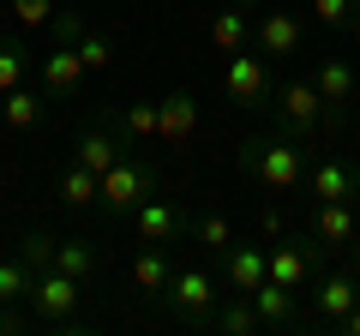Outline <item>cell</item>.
I'll return each instance as SVG.
<instances>
[{"label":"cell","mask_w":360,"mask_h":336,"mask_svg":"<svg viewBox=\"0 0 360 336\" xmlns=\"http://www.w3.org/2000/svg\"><path fill=\"white\" fill-rule=\"evenodd\" d=\"M210 42H217L222 54H240V49H252V18H246L240 6L217 13V18H210Z\"/></svg>","instance_id":"22"},{"label":"cell","mask_w":360,"mask_h":336,"mask_svg":"<svg viewBox=\"0 0 360 336\" xmlns=\"http://www.w3.org/2000/svg\"><path fill=\"white\" fill-rule=\"evenodd\" d=\"M229 6H240V13H252V6H264V0H229Z\"/></svg>","instance_id":"35"},{"label":"cell","mask_w":360,"mask_h":336,"mask_svg":"<svg viewBox=\"0 0 360 336\" xmlns=\"http://www.w3.org/2000/svg\"><path fill=\"white\" fill-rule=\"evenodd\" d=\"M270 91H276V78H270V54H258V49L229 54V66H222V96H229L234 108H264Z\"/></svg>","instance_id":"2"},{"label":"cell","mask_w":360,"mask_h":336,"mask_svg":"<svg viewBox=\"0 0 360 336\" xmlns=\"http://www.w3.org/2000/svg\"><path fill=\"white\" fill-rule=\"evenodd\" d=\"M312 271H319V234H283V240L270 246V283L283 288H312Z\"/></svg>","instance_id":"6"},{"label":"cell","mask_w":360,"mask_h":336,"mask_svg":"<svg viewBox=\"0 0 360 336\" xmlns=\"http://www.w3.org/2000/svg\"><path fill=\"white\" fill-rule=\"evenodd\" d=\"M0 120L13 132H37L42 127V84L30 91V84H13V91L0 96Z\"/></svg>","instance_id":"19"},{"label":"cell","mask_w":360,"mask_h":336,"mask_svg":"<svg viewBox=\"0 0 360 336\" xmlns=\"http://www.w3.org/2000/svg\"><path fill=\"white\" fill-rule=\"evenodd\" d=\"M198 132V96L193 91H168V96H156V144H186Z\"/></svg>","instance_id":"12"},{"label":"cell","mask_w":360,"mask_h":336,"mask_svg":"<svg viewBox=\"0 0 360 336\" xmlns=\"http://www.w3.org/2000/svg\"><path fill=\"white\" fill-rule=\"evenodd\" d=\"M168 283H174V264H168V246H144L132 252V295L139 300H162Z\"/></svg>","instance_id":"14"},{"label":"cell","mask_w":360,"mask_h":336,"mask_svg":"<svg viewBox=\"0 0 360 336\" xmlns=\"http://www.w3.org/2000/svg\"><path fill=\"white\" fill-rule=\"evenodd\" d=\"M270 103H276L283 132H288V138H300V144H307L312 132H319V120H324V96L312 91V78H288V84H276Z\"/></svg>","instance_id":"4"},{"label":"cell","mask_w":360,"mask_h":336,"mask_svg":"<svg viewBox=\"0 0 360 336\" xmlns=\"http://www.w3.org/2000/svg\"><path fill=\"white\" fill-rule=\"evenodd\" d=\"M150 193H156V174H150V168L132 162V156H115V168H108L103 186H96V205H103L108 217H132Z\"/></svg>","instance_id":"3"},{"label":"cell","mask_w":360,"mask_h":336,"mask_svg":"<svg viewBox=\"0 0 360 336\" xmlns=\"http://www.w3.org/2000/svg\"><path fill=\"white\" fill-rule=\"evenodd\" d=\"M270 276V246H258V240H234L229 252H222V295H252L258 283Z\"/></svg>","instance_id":"10"},{"label":"cell","mask_w":360,"mask_h":336,"mask_svg":"<svg viewBox=\"0 0 360 336\" xmlns=\"http://www.w3.org/2000/svg\"><path fill=\"white\" fill-rule=\"evenodd\" d=\"M312 13H319V25H330V30H348L360 18V0H312Z\"/></svg>","instance_id":"30"},{"label":"cell","mask_w":360,"mask_h":336,"mask_svg":"<svg viewBox=\"0 0 360 336\" xmlns=\"http://www.w3.org/2000/svg\"><path fill=\"white\" fill-rule=\"evenodd\" d=\"M312 234H319V246L348 252V246L360 240V217H354V205H319V198H312Z\"/></svg>","instance_id":"16"},{"label":"cell","mask_w":360,"mask_h":336,"mask_svg":"<svg viewBox=\"0 0 360 336\" xmlns=\"http://www.w3.org/2000/svg\"><path fill=\"white\" fill-rule=\"evenodd\" d=\"M246 300H252V312H258V324H264V330L295 324V288H283V283H270V276H264V283H258Z\"/></svg>","instance_id":"18"},{"label":"cell","mask_w":360,"mask_h":336,"mask_svg":"<svg viewBox=\"0 0 360 336\" xmlns=\"http://www.w3.org/2000/svg\"><path fill=\"white\" fill-rule=\"evenodd\" d=\"M193 240L205 246L210 259H222V252L234 246V222L222 217V210H198V217H193Z\"/></svg>","instance_id":"23"},{"label":"cell","mask_w":360,"mask_h":336,"mask_svg":"<svg viewBox=\"0 0 360 336\" xmlns=\"http://www.w3.org/2000/svg\"><path fill=\"white\" fill-rule=\"evenodd\" d=\"M25 72H30V49L25 42H0V96L13 84H25Z\"/></svg>","instance_id":"28"},{"label":"cell","mask_w":360,"mask_h":336,"mask_svg":"<svg viewBox=\"0 0 360 336\" xmlns=\"http://www.w3.org/2000/svg\"><path fill=\"white\" fill-rule=\"evenodd\" d=\"M49 271H66V276H78V283H90V276H96V246L90 240H54Z\"/></svg>","instance_id":"25"},{"label":"cell","mask_w":360,"mask_h":336,"mask_svg":"<svg viewBox=\"0 0 360 336\" xmlns=\"http://www.w3.org/2000/svg\"><path fill=\"white\" fill-rule=\"evenodd\" d=\"M13 6V18L25 30H42V25H54V0H6Z\"/></svg>","instance_id":"32"},{"label":"cell","mask_w":360,"mask_h":336,"mask_svg":"<svg viewBox=\"0 0 360 336\" xmlns=\"http://www.w3.org/2000/svg\"><path fill=\"white\" fill-rule=\"evenodd\" d=\"M30 306H37V318H49V324H72L78 312H84V283L66 276V271H37Z\"/></svg>","instance_id":"7"},{"label":"cell","mask_w":360,"mask_h":336,"mask_svg":"<svg viewBox=\"0 0 360 336\" xmlns=\"http://www.w3.org/2000/svg\"><path fill=\"white\" fill-rule=\"evenodd\" d=\"M198 6H210V0H198Z\"/></svg>","instance_id":"36"},{"label":"cell","mask_w":360,"mask_h":336,"mask_svg":"<svg viewBox=\"0 0 360 336\" xmlns=\"http://www.w3.org/2000/svg\"><path fill=\"white\" fill-rule=\"evenodd\" d=\"M336 330H342V336H360V306L348 312V318H336Z\"/></svg>","instance_id":"34"},{"label":"cell","mask_w":360,"mask_h":336,"mask_svg":"<svg viewBox=\"0 0 360 336\" xmlns=\"http://www.w3.org/2000/svg\"><path fill=\"white\" fill-rule=\"evenodd\" d=\"M354 306H360V276H354V271H336V276H324V283L312 288V312H319L324 324L348 318Z\"/></svg>","instance_id":"15"},{"label":"cell","mask_w":360,"mask_h":336,"mask_svg":"<svg viewBox=\"0 0 360 336\" xmlns=\"http://www.w3.org/2000/svg\"><path fill=\"white\" fill-rule=\"evenodd\" d=\"M252 49H258V54H276V60L295 54V49H300V18L283 13V6L264 13V18H252Z\"/></svg>","instance_id":"17"},{"label":"cell","mask_w":360,"mask_h":336,"mask_svg":"<svg viewBox=\"0 0 360 336\" xmlns=\"http://www.w3.org/2000/svg\"><path fill=\"white\" fill-rule=\"evenodd\" d=\"M78 54H84V66H90V72H103V66L115 60V42H108V37H96V30H78Z\"/></svg>","instance_id":"31"},{"label":"cell","mask_w":360,"mask_h":336,"mask_svg":"<svg viewBox=\"0 0 360 336\" xmlns=\"http://www.w3.org/2000/svg\"><path fill=\"white\" fill-rule=\"evenodd\" d=\"M307 186H312L319 205H354V198H360V168L342 162V156H319L312 174H307Z\"/></svg>","instance_id":"11"},{"label":"cell","mask_w":360,"mask_h":336,"mask_svg":"<svg viewBox=\"0 0 360 336\" xmlns=\"http://www.w3.org/2000/svg\"><path fill=\"white\" fill-rule=\"evenodd\" d=\"M96 186H103V181H96L84 162H66L60 181H54V198H60L66 210H90V205H96Z\"/></svg>","instance_id":"21"},{"label":"cell","mask_w":360,"mask_h":336,"mask_svg":"<svg viewBox=\"0 0 360 336\" xmlns=\"http://www.w3.org/2000/svg\"><path fill=\"white\" fill-rule=\"evenodd\" d=\"M162 300H168L186 324H210V312H217V300H222V283H217L210 271H198V264H186V271H174V283H168Z\"/></svg>","instance_id":"5"},{"label":"cell","mask_w":360,"mask_h":336,"mask_svg":"<svg viewBox=\"0 0 360 336\" xmlns=\"http://www.w3.org/2000/svg\"><path fill=\"white\" fill-rule=\"evenodd\" d=\"M210 324H217L222 336H252V330H264V324H258V312H252V300H246V295H229V300H222L217 312H210Z\"/></svg>","instance_id":"24"},{"label":"cell","mask_w":360,"mask_h":336,"mask_svg":"<svg viewBox=\"0 0 360 336\" xmlns=\"http://www.w3.org/2000/svg\"><path fill=\"white\" fill-rule=\"evenodd\" d=\"M30 283H37V271L25 259H0V306H25Z\"/></svg>","instance_id":"26"},{"label":"cell","mask_w":360,"mask_h":336,"mask_svg":"<svg viewBox=\"0 0 360 336\" xmlns=\"http://www.w3.org/2000/svg\"><path fill=\"white\" fill-rule=\"evenodd\" d=\"M240 168L264 186V193H295V186L307 181V144L288 138V132L246 138V144H240Z\"/></svg>","instance_id":"1"},{"label":"cell","mask_w":360,"mask_h":336,"mask_svg":"<svg viewBox=\"0 0 360 336\" xmlns=\"http://www.w3.org/2000/svg\"><path fill=\"white\" fill-rule=\"evenodd\" d=\"M120 138H127V150L139 138H156V103H132V108H120Z\"/></svg>","instance_id":"27"},{"label":"cell","mask_w":360,"mask_h":336,"mask_svg":"<svg viewBox=\"0 0 360 336\" xmlns=\"http://www.w3.org/2000/svg\"><path fill=\"white\" fill-rule=\"evenodd\" d=\"M84 54H78V42H54L49 54H42V66H37V84H42V96H54V103H66V96H78L84 91Z\"/></svg>","instance_id":"8"},{"label":"cell","mask_w":360,"mask_h":336,"mask_svg":"<svg viewBox=\"0 0 360 336\" xmlns=\"http://www.w3.org/2000/svg\"><path fill=\"white\" fill-rule=\"evenodd\" d=\"M186 228H193V217H186L174 198H156V193H150L139 210H132V234H139L144 246H174Z\"/></svg>","instance_id":"9"},{"label":"cell","mask_w":360,"mask_h":336,"mask_svg":"<svg viewBox=\"0 0 360 336\" xmlns=\"http://www.w3.org/2000/svg\"><path fill=\"white\" fill-rule=\"evenodd\" d=\"M354 84L360 78H354V66H348L342 54H324V60L312 66V91L324 96V115H342V108L354 103Z\"/></svg>","instance_id":"13"},{"label":"cell","mask_w":360,"mask_h":336,"mask_svg":"<svg viewBox=\"0 0 360 336\" xmlns=\"http://www.w3.org/2000/svg\"><path fill=\"white\" fill-rule=\"evenodd\" d=\"M258 228H264V240H283V234H288V228H283V217H276V210H264V222H258Z\"/></svg>","instance_id":"33"},{"label":"cell","mask_w":360,"mask_h":336,"mask_svg":"<svg viewBox=\"0 0 360 336\" xmlns=\"http://www.w3.org/2000/svg\"><path fill=\"white\" fill-rule=\"evenodd\" d=\"M115 156H120V144H115V132H103V127L78 132V144H72V162H84L96 181H103L108 168H115Z\"/></svg>","instance_id":"20"},{"label":"cell","mask_w":360,"mask_h":336,"mask_svg":"<svg viewBox=\"0 0 360 336\" xmlns=\"http://www.w3.org/2000/svg\"><path fill=\"white\" fill-rule=\"evenodd\" d=\"M18 259H25L30 271H49V264H54V234L25 228V240H18Z\"/></svg>","instance_id":"29"}]
</instances>
